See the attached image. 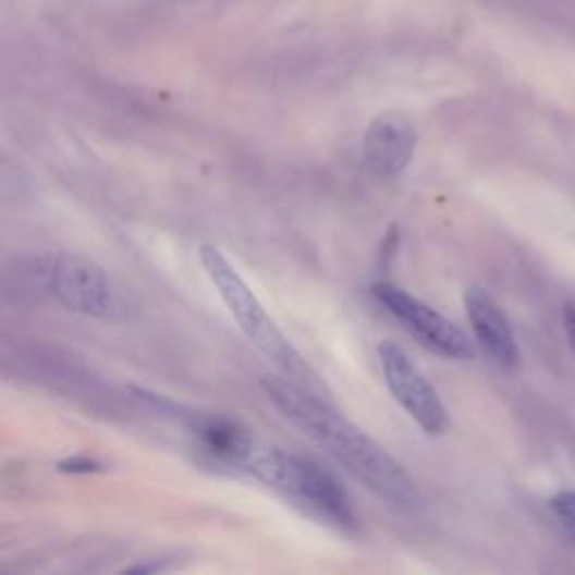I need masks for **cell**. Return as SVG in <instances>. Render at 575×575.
<instances>
[{
    "mask_svg": "<svg viewBox=\"0 0 575 575\" xmlns=\"http://www.w3.org/2000/svg\"><path fill=\"white\" fill-rule=\"evenodd\" d=\"M261 387L288 423H293L371 492L401 509H414L420 501L418 488L403 465L333 409L331 401L310 393L285 376H266Z\"/></svg>",
    "mask_w": 575,
    "mask_h": 575,
    "instance_id": "cell-1",
    "label": "cell"
},
{
    "mask_svg": "<svg viewBox=\"0 0 575 575\" xmlns=\"http://www.w3.org/2000/svg\"><path fill=\"white\" fill-rule=\"evenodd\" d=\"M238 470L257 481L297 499L306 509L342 530L359 528V513L346 488L317 461L283 452L261 439H252Z\"/></svg>",
    "mask_w": 575,
    "mask_h": 575,
    "instance_id": "cell-2",
    "label": "cell"
},
{
    "mask_svg": "<svg viewBox=\"0 0 575 575\" xmlns=\"http://www.w3.org/2000/svg\"><path fill=\"white\" fill-rule=\"evenodd\" d=\"M200 264L216 285V291L223 297L228 310L234 315L238 321V327L243 333L249 338V342L255 344L268 359H272V365L295 384L308 389L315 395L329 401V393L319 376L308 367L306 359L299 355V351L291 344L272 317L266 313L257 295L252 293V288L243 281V277L234 270V266L225 259L223 252L213 245H203L200 247Z\"/></svg>",
    "mask_w": 575,
    "mask_h": 575,
    "instance_id": "cell-3",
    "label": "cell"
},
{
    "mask_svg": "<svg viewBox=\"0 0 575 575\" xmlns=\"http://www.w3.org/2000/svg\"><path fill=\"white\" fill-rule=\"evenodd\" d=\"M39 274L46 291L65 308L90 315L111 317L118 308L115 288L101 266L82 255H50L39 261Z\"/></svg>",
    "mask_w": 575,
    "mask_h": 575,
    "instance_id": "cell-4",
    "label": "cell"
},
{
    "mask_svg": "<svg viewBox=\"0 0 575 575\" xmlns=\"http://www.w3.org/2000/svg\"><path fill=\"white\" fill-rule=\"evenodd\" d=\"M374 297L401 321V327L416 338L425 348L448 359H475V342L467 338L454 321L429 308L403 288L391 283H376Z\"/></svg>",
    "mask_w": 575,
    "mask_h": 575,
    "instance_id": "cell-5",
    "label": "cell"
},
{
    "mask_svg": "<svg viewBox=\"0 0 575 575\" xmlns=\"http://www.w3.org/2000/svg\"><path fill=\"white\" fill-rule=\"evenodd\" d=\"M378 359L384 382L401 407L420 425L423 431L439 437L450 427V414L437 389L412 363L409 355L391 340L378 344Z\"/></svg>",
    "mask_w": 575,
    "mask_h": 575,
    "instance_id": "cell-6",
    "label": "cell"
},
{
    "mask_svg": "<svg viewBox=\"0 0 575 575\" xmlns=\"http://www.w3.org/2000/svg\"><path fill=\"white\" fill-rule=\"evenodd\" d=\"M463 306L481 348L499 367L515 369L522 357L519 346L506 315L501 313L494 299L484 291V288L473 285L463 293Z\"/></svg>",
    "mask_w": 575,
    "mask_h": 575,
    "instance_id": "cell-7",
    "label": "cell"
},
{
    "mask_svg": "<svg viewBox=\"0 0 575 575\" xmlns=\"http://www.w3.org/2000/svg\"><path fill=\"white\" fill-rule=\"evenodd\" d=\"M414 147V126L401 113H384L376 118L365 133V158L369 167L384 178L401 175L407 169Z\"/></svg>",
    "mask_w": 575,
    "mask_h": 575,
    "instance_id": "cell-8",
    "label": "cell"
},
{
    "mask_svg": "<svg viewBox=\"0 0 575 575\" xmlns=\"http://www.w3.org/2000/svg\"><path fill=\"white\" fill-rule=\"evenodd\" d=\"M551 513L562 526V530L575 542V488L573 490H560L551 499Z\"/></svg>",
    "mask_w": 575,
    "mask_h": 575,
    "instance_id": "cell-9",
    "label": "cell"
},
{
    "mask_svg": "<svg viewBox=\"0 0 575 575\" xmlns=\"http://www.w3.org/2000/svg\"><path fill=\"white\" fill-rule=\"evenodd\" d=\"M63 473H95V470H101L99 463L90 461V458H70V461H63L61 465Z\"/></svg>",
    "mask_w": 575,
    "mask_h": 575,
    "instance_id": "cell-10",
    "label": "cell"
},
{
    "mask_svg": "<svg viewBox=\"0 0 575 575\" xmlns=\"http://www.w3.org/2000/svg\"><path fill=\"white\" fill-rule=\"evenodd\" d=\"M562 319H564V333H566V338H568V344H571L573 351H575V304H566V306H564Z\"/></svg>",
    "mask_w": 575,
    "mask_h": 575,
    "instance_id": "cell-11",
    "label": "cell"
}]
</instances>
